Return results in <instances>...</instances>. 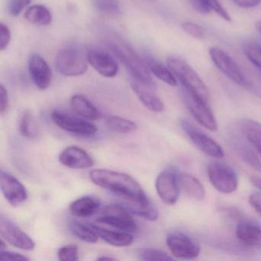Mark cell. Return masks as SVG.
<instances>
[{
	"label": "cell",
	"mask_w": 261,
	"mask_h": 261,
	"mask_svg": "<svg viewBox=\"0 0 261 261\" xmlns=\"http://www.w3.org/2000/svg\"><path fill=\"white\" fill-rule=\"evenodd\" d=\"M90 178L94 184L114 192L125 199L149 204V201L140 183L131 175L109 169L91 170Z\"/></svg>",
	"instance_id": "obj_1"
},
{
	"label": "cell",
	"mask_w": 261,
	"mask_h": 261,
	"mask_svg": "<svg viewBox=\"0 0 261 261\" xmlns=\"http://www.w3.org/2000/svg\"><path fill=\"white\" fill-rule=\"evenodd\" d=\"M108 45L129 71L131 80L145 85H155L146 62L128 44L121 39H114L108 41Z\"/></svg>",
	"instance_id": "obj_2"
},
{
	"label": "cell",
	"mask_w": 261,
	"mask_h": 261,
	"mask_svg": "<svg viewBox=\"0 0 261 261\" xmlns=\"http://www.w3.org/2000/svg\"><path fill=\"white\" fill-rule=\"evenodd\" d=\"M167 65L174 75L181 82L183 88L189 90L208 101L209 91L199 74L185 61L169 58Z\"/></svg>",
	"instance_id": "obj_3"
},
{
	"label": "cell",
	"mask_w": 261,
	"mask_h": 261,
	"mask_svg": "<svg viewBox=\"0 0 261 261\" xmlns=\"http://www.w3.org/2000/svg\"><path fill=\"white\" fill-rule=\"evenodd\" d=\"M88 55L74 45L62 48L56 59L57 71L66 77H77L85 74L88 70Z\"/></svg>",
	"instance_id": "obj_4"
},
{
	"label": "cell",
	"mask_w": 261,
	"mask_h": 261,
	"mask_svg": "<svg viewBox=\"0 0 261 261\" xmlns=\"http://www.w3.org/2000/svg\"><path fill=\"white\" fill-rule=\"evenodd\" d=\"M207 176L218 192L230 194L238 187V177L234 169L227 163L212 162L207 166Z\"/></svg>",
	"instance_id": "obj_5"
},
{
	"label": "cell",
	"mask_w": 261,
	"mask_h": 261,
	"mask_svg": "<svg viewBox=\"0 0 261 261\" xmlns=\"http://www.w3.org/2000/svg\"><path fill=\"white\" fill-rule=\"evenodd\" d=\"M183 94L186 107L194 118L208 130L216 131L218 123L207 100L186 88H183Z\"/></svg>",
	"instance_id": "obj_6"
},
{
	"label": "cell",
	"mask_w": 261,
	"mask_h": 261,
	"mask_svg": "<svg viewBox=\"0 0 261 261\" xmlns=\"http://www.w3.org/2000/svg\"><path fill=\"white\" fill-rule=\"evenodd\" d=\"M97 221L129 233H134L138 229L131 214L121 204H111L103 207Z\"/></svg>",
	"instance_id": "obj_7"
},
{
	"label": "cell",
	"mask_w": 261,
	"mask_h": 261,
	"mask_svg": "<svg viewBox=\"0 0 261 261\" xmlns=\"http://www.w3.org/2000/svg\"><path fill=\"white\" fill-rule=\"evenodd\" d=\"M209 55L214 65L226 77L240 86H250L239 65L227 53L221 48L213 47L209 50Z\"/></svg>",
	"instance_id": "obj_8"
},
{
	"label": "cell",
	"mask_w": 261,
	"mask_h": 261,
	"mask_svg": "<svg viewBox=\"0 0 261 261\" xmlns=\"http://www.w3.org/2000/svg\"><path fill=\"white\" fill-rule=\"evenodd\" d=\"M166 244L172 255L178 259H192L199 256V245L182 232L169 233L166 238Z\"/></svg>",
	"instance_id": "obj_9"
},
{
	"label": "cell",
	"mask_w": 261,
	"mask_h": 261,
	"mask_svg": "<svg viewBox=\"0 0 261 261\" xmlns=\"http://www.w3.org/2000/svg\"><path fill=\"white\" fill-rule=\"evenodd\" d=\"M0 233L6 241L21 250H33L36 247L31 237L4 215L0 217Z\"/></svg>",
	"instance_id": "obj_10"
},
{
	"label": "cell",
	"mask_w": 261,
	"mask_h": 261,
	"mask_svg": "<svg viewBox=\"0 0 261 261\" xmlns=\"http://www.w3.org/2000/svg\"><path fill=\"white\" fill-rule=\"evenodd\" d=\"M155 189L160 199L168 205H173L179 197L180 188L178 174L166 169L159 174L155 179Z\"/></svg>",
	"instance_id": "obj_11"
},
{
	"label": "cell",
	"mask_w": 261,
	"mask_h": 261,
	"mask_svg": "<svg viewBox=\"0 0 261 261\" xmlns=\"http://www.w3.org/2000/svg\"><path fill=\"white\" fill-rule=\"evenodd\" d=\"M0 186L3 195L13 207L21 205L28 198V192L23 184L14 175L3 169L0 172Z\"/></svg>",
	"instance_id": "obj_12"
},
{
	"label": "cell",
	"mask_w": 261,
	"mask_h": 261,
	"mask_svg": "<svg viewBox=\"0 0 261 261\" xmlns=\"http://www.w3.org/2000/svg\"><path fill=\"white\" fill-rule=\"evenodd\" d=\"M51 119L59 128L75 135L88 137L97 132V127L91 122L65 113L55 111L51 114Z\"/></svg>",
	"instance_id": "obj_13"
},
{
	"label": "cell",
	"mask_w": 261,
	"mask_h": 261,
	"mask_svg": "<svg viewBox=\"0 0 261 261\" xmlns=\"http://www.w3.org/2000/svg\"><path fill=\"white\" fill-rule=\"evenodd\" d=\"M181 128L189 136L192 143L201 152L215 158H222L224 156V150L217 142L201 131L194 127L189 122L182 120L181 122Z\"/></svg>",
	"instance_id": "obj_14"
},
{
	"label": "cell",
	"mask_w": 261,
	"mask_h": 261,
	"mask_svg": "<svg viewBox=\"0 0 261 261\" xmlns=\"http://www.w3.org/2000/svg\"><path fill=\"white\" fill-rule=\"evenodd\" d=\"M29 71L35 85L41 91L49 88L53 72L46 61L38 54H33L29 62Z\"/></svg>",
	"instance_id": "obj_15"
},
{
	"label": "cell",
	"mask_w": 261,
	"mask_h": 261,
	"mask_svg": "<svg viewBox=\"0 0 261 261\" xmlns=\"http://www.w3.org/2000/svg\"><path fill=\"white\" fill-rule=\"evenodd\" d=\"M88 63L103 77L112 79L117 76L118 65L108 53L100 50H91L88 53Z\"/></svg>",
	"instance_id": "obj_16"
},
{
	"label": "cell",
	"mask_w": 261,
	"mask_h": 261,
	"mask_svg": "<svg viewBox=\"0 0 261 261\" xmlns=\"http://www.w3.org/2000/svg\"><path fill=\"white\" fill-rule=\"evenodd\" d=\"M59 161L66 167L73 169H89L94 166L91 155L82 148L76 146L65 148L60 155Z\"/></svg>",
	"instance_id": "obj_17"
},
{
	"label": "cell",
	"mask_w": 261,
	"mask_h": 261,
	"mask_svg": "<svg viewBox=\"0 0 261 261\" xmlns=\"http://www.w3.org/2000/svg\"><path fill=\"white\" fill-rule=\"evenodd\" d=\"M131 88L142 103L152 112H163L164 103L155 93V85H145L137 81L130 80Z\"/></svg>",
	"instance_id": "obj_18"
},
{
	"label": "cell",
	"mask_w": 261,
	"mask_h": 261,
	"mask_svg": "<svg viewBox=\"0 0 261 261\" xmlns=\"http://www.w3.org/2000/svg\"><path fill=\"white\" fill-rule=\"evenodd\" d=\"M236 236L246 247L261 250V227L256 223L241 221L237 226Z\"/></svg>",
	"instance_id": "obj_19"
},
{
	"label": "cell",
	"mask_w": 261,
	"mask_h": 261,
	"mask_svg": "<svg viewBox=\"0 0 261 261\" xmlns=\"http://www.w3.org/2000/svg\"><path fill=\"white\" fill-rule=\"evenodd\" d=\"M178 174L180 191L187 196L196 201H202L205 198V190L199 180L187 173Z\"/></svg>",
	"instance_id": "obj_20"
},
{
	"label": "cell",
	"mask_w": 261,
	"mask_h": 261,
	"mask_svg": "<svg viewBox=\"0 0 261 261\" xmlns=\"http://www.w3.org/2000/svg\"><path fill=\"white\" fill-rule=\"evenodd\" d=\"M90 225L97 232V234L102 240L114 247H126L130 245L134 241V237L129 232L123 231V230L115 231V230L102 228L93 224H90Z\"/></svg>",
	"instance_id": "obj_21"
},
{
	"label": "cell",
	"mask_w": 261,
	"mask_h": 261,
	"mask_svg": "<svg viewBox=\"0 0 261 261\" xmlns=\"http://www.w3.org/2000/svg\"><path fill=\"white\" fill-rule=\"evenodd\" d=\"M71 107L75 114L86 120H96L100 117L97 108L87 97L81 94L72 96Z\"/></svg>",
	"instance_id": "obj_22"
},
{
	"label": "cell",
	"mask_w": 261,
	"mask_h": 261,
	"mask_svg": "<svg viewBox=\"0 0 261 261\" xmlns=\"http://www.w3.org/2000/svg\"><path fill=\"white\" fill-rule=\"evenodd\" d=\"M100 204V201L97 198L82 197L70 204L69 212L74 216L87 218L95 214L98 211Z\"/></svg>",
	"instance_id": "obj_23"
},
{
	"label": "cell",
	"mask_w": 261,
	"mask_h": 261,
	"mask_svg": "<svg viewBox=\"0 0 261 261\" xmlns=\"http://www.w3.org/2000/svg\"><path fill=\"white\" fill-rule=\"evenodd\" d=\"M24 17L30 23L41 27H47L51 23V12L43 5H34L25 10Z\"/></svg>",
	"instance_id": "obj_24"
},
{
	"label": "cell",
	"mask_w": 261,
	"mask_h": 261,
	"mask_svg": "<svg viewBox=\"0 0 261 261\" xmlns=\"http://www.w3.org/2000/svg\"><path fill=\"white\" fill-rule=\"evenodd\" d=\"M126 200V202L123 203L122 206L125 207L130 214L141 217L148 221H154L158 219L159 214L156 209L149 204H143L138 201Z\"/></svg>",
	"instance_id": "obj_25"
},
{
	"label": "cell",
	"mask_w": 261,
	"mask_h": 261,
	"mask_svg": "<svg viewBox=\"0 0 261 261\" xmlns=\"http://www.w3.org/2000/svg\"><path fill=\"white\" fill-rule=\"evenodd\" d=\"M144 61L150 72L153 74L157 79H160L164 83L167 84L169 86H176V79L170 69H168L164 65H162L161 63L157 62L152 58L146 56Z\"/></svg>",
	"instance_id": "obj_26"
},
{
	"label": "cell",
	"mask_w": 261,
	"mask_h": 261,
	"mask_svg": "<svg viewBox=\"0 0 261 261\" xmlns=\"http://www.w3.org/2000/svg\"><path fill=\"white\" fill-rule=\"evenodd\" d=\"M243 131L250 144L254 146L261 156V124L253 120H247L243 123Z\"/></svg>",
	"instance_id": "obj_27"
},
{
	"label": "cell",
	"mask_w": 261,
	"mask_h": 261,
	"mask_svg": "<svg viewBox=\"0 0 261 261\" xmlns=\"http://www.w3.org/2000/svg\"><path fill=\"white\" fill-rule=\"evenodd\" d=\"M105 124L111 130L121 134H130L137 129V125L134 122L117 116L107 117Z\"/></svg>",
	"instance_id": "obj_28"
},
{
	"label": "cell",
	"mask_w": 261,
	"mask_h": 261,
	"mask_svg": "<svg viewBox=\"0 0 261 261\" xmlns=\"http://www.w3.org/2000/svg\"><path fill=\"white\" fill-rule=\"evenodd\" d=\"M69 229L72 234L76 238L89 244H95L100 238L97 232L91 227L90 224L85 225L77 221H73L70 223Z\"/></svg>",
	"instance_id": "obj_29"
},
{
	"label": "cell",
	"mask_w": 261,
	"mask_h": 261,
	"mask_svg": "<svg viewBox=\"0 0 261 261\" xmlns=\"http://www.w3.org/2000/svg\"><path fill=\"white\" fill-rule=\"evenodd\" d=\"M19 130L21 134L27 138L33 140L37 137V127L35 123L34 118L31 113L27 111L21 117L19 123Z\"/></svg>",
	"instance_id": "obj_30"
},
{
	"label": "cell",
	"mask_w": 261,
	"mask_h": 261,
	"mask_svg": "<svg viewBox=\"0 0 261 261\" xmlns=\"http://www.w3.org/2000/svg\"><path fill=\"white\" fill-rule=\"evenodd\" d=\"M92 4L96 10L103 14L117 16L121 12L118 0H92Z\"/></svg>",
	"instance_id": "obj_31"
},
{
	"label": "cell",
	"mask_w": 261,
	"mask_h": 261,
	"mask_svg": "<svg viewBox=\"0 0 261 261\" xmlns=\"http://www.w3.org/2000/svg\"><path fill=\"white\" fill-rule=\"evenodd\" d=\"M238 152L242 160L249 166H251L253 169L257 172H261V162L258 158L254 151L249 147L244 146V144L240 145L238 147Z\"/></svg>",
	"instance_id": "obj_32"
},
{
	"label": "cell",
	"mask_w": 261,
	"mask_h": 261,
	"mask_svg": "<svg viewBox=\"0 0 261 261\" xmlns=\"http://www.w3.org/2000/svg\"><path fill=\"white\" fill-rule=\"evenodd\" d=\"M137 254L140 259L143 260H172L173 259V258L171 257L164 251L157 250V249H141L138 250Z\"/></svg>",
	"instance_id": "obj_33"
},
{
	"label": "cell",
	"mask_w": 261,
	"mask_h": 261,
	"mask_svg": "<svg viewBox=\"0 0 261 261\" xmlns=\"http://www.w3.org/2000/svg\"><path fill=\"white\" fill-rule=\"evenodd\" d=\"M246 57L256 68L261 70V46L256 43H248L244 46Z\"/></svg>",
	"instance_id": "obj_34"
},
{
	"label": "cell",
	"mask_w": 261,
	"mask_h": 261,
	"mask_svg": "<svg viewBox=\"0 0 261 261\" xmlns=\"http://www.w3.org/2000/svg\"><path fill=\"white\" fill-rule=\"evenodd\" d=\"M200 1L202 3L203 5H204L211 13L214 12V13L218 15L221 19L227 21V22H230V21H231V18H230V15L226 11L225 9L222 7V5L220 4L218 0H200Z\"/></svg>",
	"instance_id": "obj_35"
},
{
	"label": "cell",
	"mask_w": 261,
	"mask_h": 261,
	"mask_svg": "<svg viewBox=\"0 0 261 261\" xmlns=\"http://www.w3.org/2000/svg\"><path fill=\"white\" fill-rule=\"evenodd\" d=\"M58 256L62 261H77L79 259V249L77 245L69 244L58 250Z\"/></svg>",
	"instance_id": "obj_36"
},
{
	"label": "cell",
	"mask_w": 261,
	"mask_h": 261,
	"mask_svg": "<svg viewBox=\"0 0 261 261\" xmlns=\"http://www.w3.org/2000/svg\"><path fill=\"white\" fill-rule=\"evenodd\" d=\"M181 29L192 38L203 39L206 37V30L201 25L191 22H184L181 24Z\"/></svg>",
	"instance_id": "obj_37"
},
{
	"label": "cell",
	"mask_w": 261,
	"mask_h": 261,
	"mask_svg": "<svg viewBox=\"0 0 261 261\" xmlns=\"http://www.w3.org/2000/svg\"><path fill=\"white\" fill-rule=\"evenodd\" d=\"M32 0H10L8 10L13 17H17L31 4Z\"/></svg>",
	"instance_id": "obj_38"
},
{
	"label": "cell",
	"mask_w": 261,
	"mask_h": 261,
	"mask_svg": "<svg viewBox=\"0 0 261 261\" xmlns=\"http://www.w3.org/2000/svg\"><path fill=\"white\" fill-rule=\"evenodd\" d=\"M11 40V32L6 24H0V50L4 51Z\"/></svg>",
	"instance_id": "obj_39"
},
{
	"label": "cell",
	"mask_w": 261,
	"mask_h": 261,
	"mask_svg": "<svg viewBox=\"0 0 261 261\" xmlns=\"http://www.w3.org/2000/svg\"><path fill=\"white\" fill-rule=\"evenodd\" d=\"M0 259L1 260H29V258L16 252L4 250L0 251Z\"/></svg>",
	"instance_id": "obj_40"
},
{
	"label": "cell",
	"mask_w": 261,
	"mask_h": 261,
	"mask_svg": "<svg viewBox=\"0 0 261 261\" xmlns=\"http://www.w3.org/2000/svg\"><path fill=\"white\" fill-rule=\"evenodd\" d=\"M9 106V94L4 85H0V112L4 114Z\"/></svg>",
	"instance_id": "obj_41"
},
{
	"label": "cell",
	"mask_w": 261,
	"mask_h": 261,
	"mask_svg": "<svg viewBox=\"0 0 261 261\" xmlns=\"http://www.w3.org/2000/svg\"><path fill=\"white\" fill-rule=\"evenodd\" d=\"M249 202L253 210L261 217V193H253L249 198Z\"/></svg>",
	"instance_id": "obj_42"
},
{
	"label": "cell",
	"mask_w": 261,
	"mask_h": 261,
	"mask_svg": "<svg viewBox=\"0 0 261 261\" xmlns=\"http://www.w3.org/2000/svg\"><path fill=\"white\" fill-rule=\"evenodd\" d=\"M237 6L243 9L253 8L260 4L261 0H232Z\"/></svg>",
	"instance_id": "obj_43"
},
{
	"label": "cell",
	"mask_w": 261,
	"mask_h": 261,
	"mask_svg": "<svg viewBox=\"0 0 261 261\" xmlns=\"http://www.w3.org/2000/svg\"><path fill=\"white\" fill-rule=\"evenodd\" d=\"M191 4H192V7L195 11L201 14H209L211 13L200 0H191Z\"/></svg>",
	"instance_id": "obj_44"
},
{
	"label": "cell",
	"mask_w": 261,
	"mask_h": 261,
	"mask_svg": "<svg viewBox=\"0 0 261 261\" xmlns=\"http://www.w3.org/2000/svg\"><path fill=\"white\" fill-rule=\"evenodd\" d=\"M250 183L254 186L256 189H259L261 192V178L256 176V175H252L250 177Z\"/></svg>",
	"instance_id": "obj_45"
},
{
	"label": "cell",
	"mask_w": 261,
	"mask_h": 261,
	"mask_svg": "<svg viewBox=\"0 0 261 261\" xmlns=\"http://www.w3.org/2000/svg\"><path fill=\"white\" fill-rule=\"evenodd\" d=\"M97 260H115V258L110 257V256H100L97 258Z\"/></svg>",
	"instance_id": "obj_46"
},
{
	"label": "cell",
	"mask_w": 261,
	"mask_h": 261,
	"mask_svg": "<svg viewBox=\"0 0 261 261\" xmlns=\"http://www.w3.org/2000/svg\"><path fill=\"white\" fill-rule=\"evenodd\" d=\"M255 27H256V30L261 34V19H259V20L256 22Z\"/></svg>",
	"instance_id": "obj_47"
}]
</instances>
